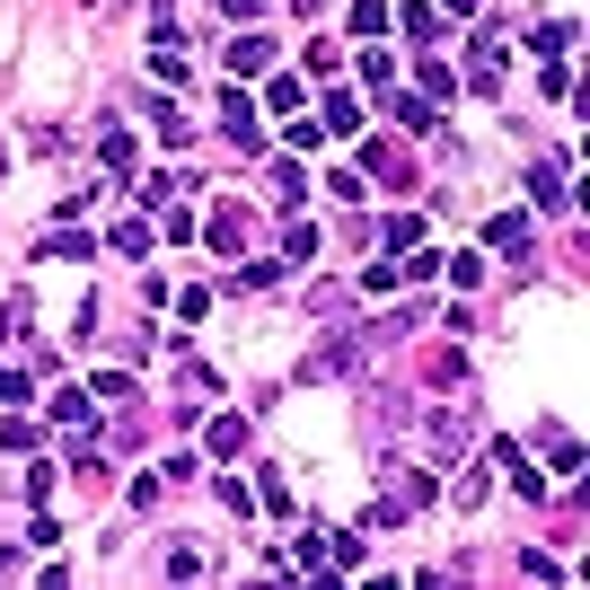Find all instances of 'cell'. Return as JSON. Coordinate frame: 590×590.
I'll return each mask as SVG.
<instances>
[{
  "mask_svg": "<svg viewBox=\"0 0 590 590\" xmlns=\"http://www.w3.org/2000/svg\"><path fill=\"white\" fill-rule=\"evenodd\" d=\"M361 353H370V336H327V344L309 353V370H300V379H353Z\"/></svg>",
  "mask_w": 590,
  "mask_h": 590,
  "instance_id": "cell-1",
  "label": "cell"
},
{
  "mask_svg": "<svg viewBox=\"0 0 590 590\" xmlns=\"http://www.w3.org/2000/svg\"><path fill=\"white\" fill-rule=\"evenodd\" d=\"M423 441H432V459H441V468H450V459H468V414H459V406H441V414L423 423Z\"/></svg>",
  "mask_w": 590,
  "mask_h": 590,
  "instance_id": "cell-2",
  "label": "cell"
},
{
  "mask_svg": "<svg viewBox=\"0 0 590 590\" xmlns=\"http://www.w3.org/2000/svg\"><path fill=\"white\" fill-rule=\"evenodd\" d=\"M529 203L564 221V212H573V186H564V168H529Z\"/></svg>",
  "mask_w": 590,
  "mask_h": 590,
  "instance_id": "cell-3",
  "label": "cell"
},
{
  "mask_svg": "<svg viewBox=\"0 0 590 590\" xmlns=\"http://www.w3.org/2000/svg\"><path fill=\"white\" fill-rule=\"evenodd\" d=\"M212 116H221V132H230L238 150H264V132H256V107H247L238 89H230V98H221V107H212Z\"/></svg>",
  "mask_w": 590,
  "mask_h": 590,
  "instance_id": "cell-4",
  "label": "cell"
},
{
  "mask_svg": "<svg viewBox=\"0 0 590 590\" xmlns=\"http://www.w3.org/2000/svg\"><path fill=\"white\" fill-rule=\"evenodd\" d=\"M529 221H538V212H493V221H484V247H502V256H529Z\"/></svg>",
  "mask_w": 590,
  "mask_h": 590,
  "instance_id": "cell-5",
  "label": "cell"
},
{
  "mask_svg": "<svg viewBox=\"0 0 590 590\" xmlns=\"http://www.w3.org/2000/svg\"><path fill=\"white\" fill-rule=\"evenodd\" d=\"M230 71H238V80H256V71H273V36H256V27H247V36H238V44H230Z\"/></svg>",
  "mask_w": 590,
  "mask_h": 590,
  "instance_id": "cell-6",
  "label": "cell"
},
{
  "mask_svg": "<svg viewBox=\"0 0 590 590\" xmlns=\"http://www.w3.org/2000/svg\"><path fill=\"white\" fill-rule=\"evenodd\" d=\"M493 459H502V468H511V493H520V502H547V476L529 468V459H520V450H511V441H493Z\"/></svg>",
  "mask_w": 590,
  "mask_h": 590,
  "instance_id": "cell-7",
  "label": "cell"
},
{
  "mask_svg": "<svg viewBox=\"0 0 590 590\" xmlns=\"http://www.w3.org/2000/svg\"><path fill=\"white\" fill-rule=\"evenodd\" d=\"M441 27H450V18H441L432 0H406V36H414V53H432V44H441Z\"/></svg>",
  "mask_w": 590,
  "mask_h": 590,
  "instance_id": "cell-8",
  "label": "cell"
},
{
  "mask_svg": "<svg viewBox=\"0 0 590 590\" xmlns=\"http://www.w3.org/2000/svg\"><path fill=\"white\" fill-rule=\"evenodd\" d=\"M203 573H212V556L177 538V547H168V573H159V582H203Z\"/></svg>",
  "mask_w": 590,
  "mask_h": 590,
  "instance_id": "cell-9",
  "label": "cell"
},
{
  "mask_svg": "<svg viewBox=\"0 0 590 590\" xmlns=\"http://www.w3.org/2000/svg\"><path fill=\"white\" fill-rule=\"evenodd\" d=\"M203 238H212L221 256H247V212H212V221H203Z\"/></svg>",
  "mask_w": 590,
  "mask_h": 590,
  "instance_id": "cell-10",
  "label": "cell"
},
{
  "mask_svg": "<svg viewBox=\"0 0 590 590\" xmlns=\"http://www.w3.org/2000/svg\"><path fill=\"white\" fill-rule=\"evenodd\" d=\"M538 459H547L556 476H573L582 468V441H573V432H538Z\"/></svg>",
  "mask_w": 590,
  "mask_h": 590,
  "instance_id": "cell-11",
  "label": "cell"
},
{
  "mask_svg": "<svg viewBox=\"0 0 590 590\" xmlns=\"http://www.w3.org/2000/svg\"><path fill=\"white\" fill-rule=\"evenodd\" d=\"M388 493H397L406 511H423V502H441V484H432V468H406V476H397V484H388Z\"/></svg>",
  "mask_w": 590,
  "mask_h": 590,
  "instance_id": "cell-12",
  "label": "cell"
},
{
  "mask_svg": "<svg viewBox=\"0 0 590 590\" xmlns=\"http://www.w3.org/2000/svg\"><path fill=\"white\" fill-rule=\"evenodd\" d=\"M379 98H388V116H397V123L432 132V98H414V89H379Z\"/></svg>",
  "mask_w": 590,
  "mask_h": 590,
  "instance_id": "cell-13",
  "label": "cell"
},
{
  "mask_svg": "<svg viewBox=\"0 0 590 590\" xmlns=\"http://www.w3.org/2000/svg\"><path fill=\"white\" fill-rule=\"evenodd\" d=\"M423 379L459 397V388H468V353H459V344H450V353H432V361H423Z\"/></svg>",
  "mask_w": 590,
  "mask_h": 590,
  "instance_id": "cell-14",
  "label": "cell"
},
{
  "mask_svg": "<svg viewBox=\"0 0 590 590\" xmlns=\"http://www.w3.org/2000/svg\"><path fill=\"white\" fill-rule=\"evenodd\" d=\"M203 441H212V459H238V450H247V423H238V414H212Z\"/></svg>",
  "mask_w": 590,
  "mask_h": 590,
  "instance_id": "cell-15",
  "label": "cell"
},
{
  "mask_svg": "<svg viewBox=\"0 0 590 590\" xmlns=\"http://www.w3.org/2000/svg\"><path fill=\"white\" fill-rule=\"evenodd\" d=\"M98 159H107L116 177H132V132H123V123H98Z\"/></svg>",
  "mask_w": 590,
  "mask_h": 590,
  "instance_id": "cell-16",
  "label": "cell"
},
{
  "mask_svg": "<svg viewBox=\"0 0 590 590\" xmlns=\"http://www.w3.org/2000/svg\"><path fill=\"white\" fill-rule=\"evenodd\" d=\"M107 247H116V256H150V221H141V212H123L116 230H107Z\"/></svg>",
  "mask_w": 590,
  "mask_h": 590,
  "instance_id": "cell-17",
  "label": "cell"
},
{
  "mask_svg": "<svg viewBox=\"0 0 590 590\" xmlns=\"http://www.w3.org/2000/svg\"><path fill=\"white\" fill-rule=\"evenodd\" d=\"M150 80H159V89H186L194 71H186V53H177V44H159V53H150Z\"/></svg>",
  "mask_w": 590,
  "mask_h": 590,
  "instance_id": "cell-18",
  "label": "cell"
},
{
  "mask_svg": "<svg viewBox=\"0 0 590 590\" xmlns=\"http://www.w3.org/2000/svg\"><path fill=\"white\" fill-rule=\"evenodd\" d=\"M529 44H538V53H547V62H556V53H564V44H573V18H547V27H529Z\"/></svg>",
  "mask_w": 590,
  "mask_h": 590,
  "instance_id": "cell-19",
  "label": "cell"
},
{
  "mask_svg": "<svg viewBox=\"0 0 590 590\" xmlns=\"http://www.w3.org/2000/svg\"><path fill=\"white\" fill-rule=\"evenodd\" d=\"M344 27H353L361 44H370V36H379V27H388V9H379V0H353V9H344Z\"/></svg>",
  "mask_w": 590,
  "mask_h": 590,
  "instance_id": "cell-20",
  "label": "cell"
},
{
  "mask_svg": "<svg viewBox=\"0 0 590 590\" xmlns=\"http://www.w3.org/2000/svg\"><path fill=\"white\" fill-rule=\"evenodd\" d=\"M327 194H336V203H361V194H370V177H361V168H327Z\"/></svg>",
  "mask_w": 590,
  "mask_h": 590,
  "instance_id": "cell-21",
  "label": "cell"
},
{
  "mask_svg": "<svg viewBox=\"0 0 590 590\" xmlns=\"http://www.w3.org/2000/svg\"><path fill=\"white\" fill-rule=\"evenodd\" d=\"M327 132H361V107H353V98H344V89L327 98Z\"/></svg>",
  "mask_w": 590,
  "mask_h": 590,
  "instance_id": "cell-22",
  "label": "cell"
},
{
  "mask_svg": "<svg viewBox=\"0 0 590 590\" xmlns=\"http://www.w3.org/2000/svg\"><path fill=\"white\" fill-rule=\"evenodd\" d=\"M0 441H9V450H36V441H44V423H27V414H9V423H0Z\"/></svg>",
  "mask_w": 590,
  "mask_h": 590,
  "instance_id": "cell-23",
  "label": "cell"
},
{
  "mask_svg": "<svg viewBox=\"0 0 590 590\" xmlns=\"http://www.w3.org/2000/svg\"><path fill=\"white\" fill-rule=\"evenodd\" d=\"M212 9H221L230 27H256V18H264V0H212Z\"/></svg>",
  "mask_w": 590,
  "mask_h": 590,
  "instance_id": "cell-24",
  "label": "cell"
},
{
  "mask_svg": "<svg viewBox=\"0 0 590 590\" xmlns=\"http://www.w3.org/2000/svg\"><path fill=\"white\" fill-rule=\"evenodd\" d=\"M27 397V370H0V406H18Z\"/></svg>",
  "mask_w": 590,
  "mask_h": 590,
  "instance_id": "cell-25",
  "label": "cell"
}]
</instances>
